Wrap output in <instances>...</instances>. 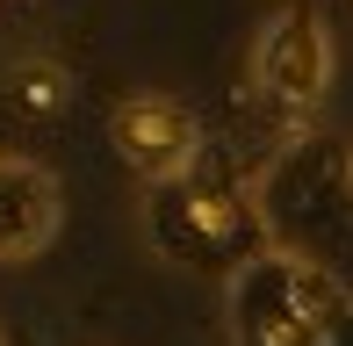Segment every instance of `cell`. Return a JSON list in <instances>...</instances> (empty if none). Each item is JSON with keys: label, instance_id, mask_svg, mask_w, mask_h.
<instances>
[{"label": "cell", "instance_id": "cell-4", "mask_svg": "<svg viewBox=\"0 0 353 346\" xmlns=\"http://www.w3.org/2000/svg\"><path fill=\"white\" fill-rule=\"evenodd\" d=\"M245 72L260 87V101H274L281 116H310L325 108L332 94V72H339V43H332V22L317 8H274L260 29H252V51H245Z\"/></svg>", "mask_w": 353, "mask_h": 346}, {"label": "cell", "instance_id": "cell-7", "mask_svg": "<svg viewBox=\"0 0 353 346\" xmlns=\"http://www.w3.org/2000/svg\"><path fill=\"white\" fill-rule=\"evenodd\" d=\"M65 94H72V80H65L58 58H22V65L8 72V101L22 108V116H58Z\"/></svg>", "mask_w": 353, "mask_h": 346}, {"label": "cell", "instance_id": "cell-1", "mask_svg": "<svg viewBox=\"0 0 353 346\" xmlns=\"http://www.w3.org/2000/svg\"><path fill=\"white\" fill-rule=\"evenodd\" d=\"M332 274L296 245H245L223 267V332L231 346H325L332 339Z\"/></svg>", "mask_w": 353, "mask_h": 346}, {"label": "cell", "instance_id": "cell-9", "mask_svg": "<svg viewBox=\"0 0 353 346\" xmlns=\"http://www.w3.org/2000/svg\"><path fill=\"white\" fill-rule=\"evenodd\" d=\"M0 346H8V332H0Z\"/></svg>", "mask_w": 353, "mask_h": 346}, {"label": "cell", "instance_id": "cell-3", "mask_svg": "<svg viewBox=\"0 0 353 346\" xmlns=\"http://www.w3.org/2000/svg\"><path fill=\"white\" fill-rule=\"evenodd\" d=\"M144 238H152L159 260L223 281V267L245 253V245H260L267 231H260L252 195L202 187L195 173H181V181H152V187H144Z\"/></svg>", "mask_w": 353, "mask_h": 346}, {"label": "cell", "instance_id": "cell-5", "mask_svg": "<svg viewBox=\"0 0 353 346\" xmlns=\"http://www.w3.org/2000/svg\"><path fill=\"white\" fill-rule=\"evenodd\" d=\"M108 145L116 159L137 173L144 187L152 181H181V173L202 166V116L181 101V94H123L108 108Z\"/></svg>", "mask_w": 353, "mask_h": 346}, {"label": "cell", "instance_id": "cell-2", "mask_svg": "<svg viewBox=\"0 0 353 346\" xmlns=\"http://www.w3.org/2000/svg\"><path fill=\"white\" fill-rule=\"evenodd\" d=\"M252 210H260V231L274 245H296V253L325 260L339 238H353V173L346 152L317 145V137H296L267 181L252 187Z\"/></svg>", "mask_w": 353, "mask_h": 346}, {"label": "cell", "instance_id": "cell-6", "mask_svg": "<svg viewBox=\"0 0 353 346\" xmlns=\"http://www.w3.org/2000/svg\"><path fill=\"white\" fill-rule=\"evenodd\" d=\"M65 231V181L37 152H0V267L43 260Z\"/></svg>", "mask_w": 353, "mask_h": 346}, {"label": "cell", "instance_id": "cell-8", "mask_svg": "<svg viewBox=\"0 0 353 346\" xmlns=\"http://www.w3.org/2000/svg\"><path fill=\"white\" fill-rule=\"evenodd\" d=\"M346 173H353V145H346Z\"/></svg>", "mask_w": 353, "mask_h": 346}]
</instances>
